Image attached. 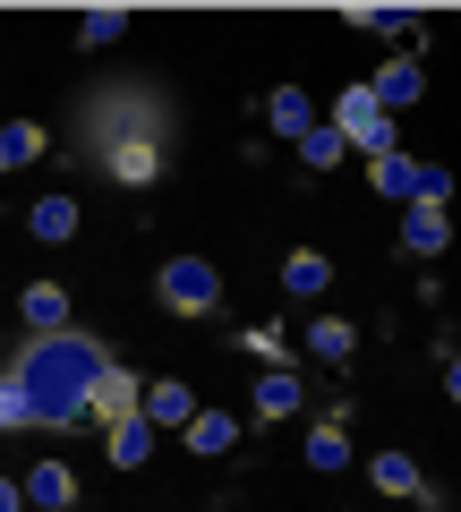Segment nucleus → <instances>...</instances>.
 Returning <instances> with one entry per match:
<instances>
[{"label": "nucleus", "mask_w": 461, "mask_h": 512, "mask_svg": "<svg viewBox=\"0 0 461 512\" xmlns=\"http://www.w3.org/2000/svg\"><path fill=\"white\" fill-rule=\"evenodd\" d=\"M94 154H103V171H111L120 188H154V180H163V146H154V137H129V146H94Z\"/></svg>", "instance_id": "nucleus-6"}, {"label": "nucleus", "mask_w": 461, "mask_h": 512, "mask_svg": "<svg viewBox=\"0 0 461 512\" xmlns=\"http://www.w3.org/2000/svg\"><path fill=\"white\" fill-rule=\"evenodd\" d=\"M444 393H453V402H461V350H453V359H444Z\"/></svg>", "instance_id": "nucleus-27"}, {"label": "nucleus", "mask_w": 461, "mask_h": 512, "mask_svg": "<svg viewBox=\"0 0 461 512\" xmlns=\"http://www.w3.org/2000/svg\"><path fill=\"white\" fill-rule=\"evenodd\" d=\"M342 461H351V427H342V419L308 427V470H342Z\"/></svg>", "instance_id": "nucleus-17"}, {"label": "nucleus", "mask_w": 461, "mask_h": 512, "mask_svg": "<svg viewBox=\"0 0 461 512\" xmlns=\"http://www.w3.org/2000/svg\"><path fill=\"white\" fill-rule=\"evenodd\" d=\"M265 128H274V137H291V146H299V137H308V128H316V103H308V94H299V86H274V94H265Z\"/></svg>", "instance_id": "nucleus-10"}, {"label": "nucleus", "mask_w": 461, "mask_h": 512, "mask_svg": "<svg viewBox=\"0 0 461 512\" xmlns=\"http://www.w3.org/2000/svg\"><path fill=\"white\" fill-rule=\"evenodd\" d=\"M342 154H351V146L333 137V120H316L308 137H299V163H316V171H333V163H342Z\"/></svg>", "instance_id": "nucleus-22"}, {"label": "nucleus", "mask_w": 461, "mask_h": 512, "mask_svg": "<svg viewBox=\"0 0 461 512\" xmlns=\"http://www.w3.org/2000/svg\"><path fill=\"white\" fill-rule=\"evenodd\" d=\"M137 402H146V376H129V367H94V376H86V402H77V419L120 427V419H137Z\"/></svg>", "instance_id": "nucleus-4"}, {"label": "nucleus", "mask_w": 461, "mask_h": 512, "mask_svg": "<svg viewBox=\"0 0 461 512\" xmlns=\"http://www.w3.org/2000/svg\"><path fill=\"white\" fill-rule=\"evenodd\" d=\"M368 180H376V188H385V197H393V205H419V180H427V163H410V154H385V163H376V171H368Z\"/></svg>", "instance_id": "nucleus-15"}, {"label": "nucleus", "mask_w": 461, "mask_h": 512, "mask_svg": "<svg viewBox=\"0 0 461 512\" xmlns=\"http://www.w3.org/2000/svg\"><path fill=\"white\" fill-rule=\"evenodd\" d=\"M43 146H52V137H43L35 120H9V128H0V154H9V163H35Z\"/></svg>", "instance_id": "nucleus-24"}, {"label": "nucleus", "mask_w": 461, "mask_h": 512, "mask_svg": "<svg viewBox=\"0 0 461 512\" xmlns=\"http://www.w3.org/2000/svg\"><path fill=\"white\" fill-rule=\"evenodd\" d=\"M26 419H35V393H26L18 376H0V436H18Z\"/></svg>", "instance_id": "nucleus-23"}, {"label": "nucleus", "mask_w": 461, "mask_h": 512, "mask_svg": "<svg viewBox=\"0 0 461 512\" xmlns=\"http://www.w3.org/2000/svg\"><path fill=\"white\" fill-rule=\"evenodd\" d=\"M120 35H129V9H86V18H77V43H86V52L94 43H120Z\"/></svg>", "instance_id": "nucleus-21"}, {"label": "nucleus", "mask_w": 461, "mask_h": 512, "mask_svg": "<svg viewBox=\"0 0 461 512\" xmlns=\"http://www.w3.org/2000/svg\"><path fill=\"white\" fill-rule=\"evenodd\" d=\"M86 146H129V137H154L163 146L171 137V111H163V94H146V86H111V94H86Z\"/></svg>", "instance_id": "nucleus-1"}, {"label": "nucleus", "mask_w": 461, "mask_h": 512, "mask_svg": "<svg viewBox=\"0 0 461 512\" xmlns=\"http://www.w3.org/2000/svg\"><path fill=\"white\" fill-rule=\"evenodd\" d=\"M257 419H299V367L257 376Z\"/></svg>", "instance_id": "nucleus-14"}, {"label": "nucleus", "mask_w": 461, "mask_h": 512, "mask_svg": "<svg viewBox=\"0 0 461 512\" xmlns=\"http://www.w3.org/2000/svg\"><path fill=\"white\" fill-rule=\"evenodd\" d=\"M26 231H35V239H52V248H60V239L77 231V197H43L35 214H26Z\"/></svg>", "instance_id": "nucleus-20"}, {"label": "nucleus", "mask_w": 461, "mask_h": 512, "mask_svg": "<svg viewBox=\"0 0 461 512\" xmlns=\"http://www.w3.org/2000/svg\"><path fill=\"white\" fill-rule=\"evenodd\" d=\"M154 299H163L171 316H214L222 308V274L205 256H171L163 274H154Z\"/></svg>", "instance_id": "nucleus-3"}, {"label": "nucleus", "mask_w": 461, "mask_h": 512, "mask_svg": "<svg viewBox=\"0 0 461 512\" xmlns=\"http://www.w3.org/2000/svg\"><path fill=\"white\" fill-rule=\"evenodd\" d=\"M26 325L43 333V342H52V333H69V291H60V282H26Z\"/></svg>", "instance_id": "nucleus-11"}, {"label": "nucleus", "mask_w": 461, "mask_h": 512, "mask_svg": "<svg viewBox=\"0 0 461 512\" xmlns=\"http://www.w3.org/2000/svg\"><path fill=\"white\" fill-rule=\"evenodd\" d=\"M137 419H146L154 436H163V427H188V419H197V393H188L180 376H146V402H137Z\"/></svg>", "instance_id": "nucleus-5"}, {"label": "nucleus", "mask_w": 461, "mask_h": 512, "mask_svg": "<svg viewBox=\"0 0 461 512\" xmlns=\"http://www.w3.org/2000/svg\"><path fill=\"white\" fill-rule=\"evenodd\" d=\"M111 436V461H120V470H146L154 461V427L146 419H120V427H103Z\"/></svg>", "instance_id": "nucleus-16"}, {"label": "nucleus", "mask_w": 461, "mask_h": 512, "mask_svg": "<svg viewBox=\"0 0 461 512\" xmlns=\"http://www.w3.org/2000/svg\"><path fill=\"white\" fill-rule=\"evenodd\" d=\"M180 436H188V453H231V444H240V419H231V410H197Z\"/></svg>", "instance_id": "nucleus-13"}, {"label": "nucleus", "mask_w": 461, "mask_h": 512, "mask_svg": "<svg viewBox=\"0 0 461 512\" xmlns=\"http://www.w3.org/2000/svg\"><path fill=\"white\" fill-rule=\"evenodd\" d=\"M368 94H376V111H385V120H393V111H402V103H419V94H427V69H419V60H410V52H393L385 69L368 77Z\"/></svg>", "instance_id": "nucleus-7"}, {"label": "nucleus", "mask_w": 461, "mask_h": 512, "mask_svg": "<svg viewBox=\"0 0 461 512\" xmlns=\"http://www.w3.org/2000/svg\"><path fill=\"white\" fill-rule=\"evenodd\" d=\"M0 171H18V163H9V154H0Z\"/></svg>", "instance_id": "nucleus-28"}, {"label": "nucleus", "mask_w": 461, "mask_h": 512, "mask_svg": "<svg viewBox=\"0 0 461 512\" xmlns=\"http://www.w3.org/2000/svg\"><path fill=\"white\" fill-rule=\"evenodd\" d=\"M0 512H26V487H18V478H0Z\"/></svg>", "instance_id": "nucleus-26"}, {"label": "nucleus", "mask_w": 461, "mask_h": 512, "mask_svg": "<svg viewBox=\"0 0 461 512\" xmlns=\"http://www.w3.org/2000/svg\"><path fill=\"white\" fill-rule=\"evenodd\" d=\"M325 282H333V265H325L316 248H291V256H282V291H291V299H325Z\"/></svg>", "instance_id": "nucleus-12"}, {"label": "nucleus", "mask_w": 461, "mask_h": 512, "mask_svg": "<svg viewBox=\"0 0 461 512\" xmlns=\"http://www.w3.org/2000/svg\"><path fill=\"white\" fill-rule=\"evenodd\" d=\"M333 137H342V146H351V154H368V163H385V154H393V120H385V111H376L368 77H359V86H342V94H333Z\"/></svg>", "instance_id": "nucleus-2"}, {"label": "nucleus", "mask_w": 461, "mask_h": 512, "mask_svg": "<svg viewBox=\"0 0 461 512\" xmlns=\"http://www.w3.org/2000/svg\"><path fill=\"white\" fill-rule=\"evenodd\" d=\"M402 248H410V256H444V248H453L444 205H402Z\"/></svg>", "instance_id": "nucleus-8"}, {"label": "nucleus", "mask_w": 461, "mask_h": 512, "mask_svg": "<svg viewBox=\"0 0 461 512\" xmlns=\"http://www.w3.org/2000/svg\"><path fill=\"white\" fill-rule=\"evenodd\" d=\"M308 350H316V359H325V367H342V359H351V350H359V333L342 325V316H316V325H308Z\"/></svg>", "instance_id": "nucleus-18"}, {"label": "nucleus", "mask_w": 461, "mask_h": 512, "mask_svg": "<svg viewBox=\"0 0 461 512\" xmlns=\"http://www.w3.org/2000/svg\"><path fill=\"white\" fill-rule=\"evenodd\" d=\"M26 504L35 512H69L77 504V470L69 461H35V470H26Z\"/></svg>", "instance_id": "nucleus-9"}, {"label": "nucleus", "mask_w": 461, "mask_h": 512, "mask_svg": "<svg viewBox=\"0 0 461 512\" xmlns=\"http://www.w3.org/2000/svg\"><path fill=\"white\" fill-rule=\"evenodd\" d=\"M248 350H257L265 367H291V350H282V333H274V325H257V333H248Z\"/></svg>", "instance_id": "nucleus-25"}, {"label": "nucleus", "mask_w": 461, "mask_h": 512, "mask_svg": "<svg viewBox=\"0 0 461 512\" xmlns=\"http://www.w3.org/2000/svg\"><path fill=\"white\" fill-rule=\"evenodd\" d=\"M376 487H385V495H410V504H419L427 478H419V461H410V453H376Z\"/></svg>", "instance_id": "nucleus-19"}]
</instances>
